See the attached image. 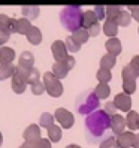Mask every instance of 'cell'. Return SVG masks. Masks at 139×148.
<instances>
[{
	"label": "cell",
	"mask_w": 139,
	"mask_h": 148,
	"mask_svg": "<svg viewBox=\"0 0 139 148\" xmlns=\"http://www.w3.org/2000/svg\"><path fill=\"white\" fill-rule=\"evenodd\" d=\"M75 108L81 115H87V117H88L90 114H93V112H96V109L99 108V97L96 96L94 90L82 91L76 97Z\"/></svg>",
	"instance_id": "obj_3"
},
{
	"label": "cell",
	"mask_w": 139,
	"mask_h": 148,
	"mask_svg": "<svg viewBox=\"0 0 139 148\" xmlns=\"http://www.w3.org/2000/svg\"><path fill=\"white\" fill-rule=\"evenodd\" d=\"M96 78L99 79V84H108V82L111 81L112 75H111V71H109V69L100 67L99 71H97V73H96Z\"/></svg>",
	"instance_id": "obj_27"
},
{
	"label": "cell",
	"mask_w": 139,
	"mask_h": 148,
	"mask_svg": "<svg viewBox=\"0 0 139 148\" xmlns=\"http://www.w3.org/2000/svg\"><path fill=\"white\" fill-rule=\"evenodd\" d=\"M30 69H24L21 66H16V71L12 76V90L16 94H21L25 91V87H27V75H29Z\"/></svg>",
	"instance_id": "obj_5"
},
{
	"label": "cell",
	"mask_w": 139,
	"mask_h": 148,
	"mask_svg": "<svg viewBox=\"0 0 139 148\" xmlns=\"http://www.w3.org/2000/svg\"><path fill=\"white\" fill-rule=\"evenodd\" d=\"M27 40L31 43V45H39V43L42 42V32L39 27H36V25H33V27L29 30L27 33Z\"/></svg>",
	"instance_id": "obj_18"
},
{
	"label": "cell",
	"mask_w": 139,
	"mask_h": 148,
	"mask_svg": "<svg viewBox=\"0 0 139 148\" xmlns=\"http://www.w3.org/2000/svg\"><path fill=\"white\" fill-rule=\"evenodd\" d=\"M23 15H24V18H27V20H34V18H38V15H39V8L38 6H23V9H21Z\"/></svg>",
	"instance_id": "obj_24"
},
{
	"label": "cell",
	"mask_w": 139,
	"mask_h": 148,
	"mask_svg": "<svg viewBox=\"0 0 139 148\" xmlns=\"http://www.w3.org/2000/svg\"><path fill=\"white\" fill-rule=\"evenodd\" d=\"M72 38L78 42V43H81V45H82V43H85L87 40H88V38H90V33H88V30H87V29H79V30H76V32H73L72 33Z\"/></svg>",
	"instance_id": "obj_26"
},
{
	"label": "cell",
	"mask_w": 139,
	"mask_h": 148,
	"mask_svg": "<svg viewBox=\"0 0 139 148\" xmlns=\"http://www.w3.org/2000/svg\"><path fill=\"white\" fill-rule=\"evenodd\" d=\"M18 148H34V144H31V142H24V144L20 145Z\"/></svg>",
	"instance_id": "obj_44"
},
{
	"label": "cell",
	"mask_w": 139,
	"mask_h": 148,
	"mask_svg": "<svg viewBox=\"0 0 139 148\" xmlns=\"http://www.w3.org/2000/svg\"><path fill=\"white\" fill-rule=\"evenodd\" d=\"M15 71H16V66H14V64H0V81L12 78Z\"/></svg>",
	"instance_id": "obj_22"
},
{
	"label": "cell",
	"mask_w": 139,
	"mask_h": 148,
	"mask_svg": "<svg viewBox=\"0 0 139 148\" xmlns=\"http://www.w3.org/2000/svg\"><path fill=\"white\" fill-rule=\"evenodd\" d=\"M129 11L132 12V16L139 23V6H129Z\"/></svg>",
	"instance_id": "obj_43"
},
{
	"label": "cell",
	"mask_w": 139,
	"mask_h": 148,
	"mask_svg": "<svg viewBox=\"0 0 139 148\" xmlns=\"http://www.w3.org/2000/svg\"><path fill=\"white\" fill-rule=\"evenodd\" d=\"M99 20H97V16L96 14H94V11H85L84 12V18H82V27L88 30L91 25L94 24H97Z\"/></svg>",
	"instance_id": "obj_21"
},
{
	"label": "cell",
	"mask_w": 139,
	"mask_h": 148,
	"mask_svg": "<svg viewBox=\"0 0 139 148\" xmlns=\"http://www.w3.org/2000/svg\"><path fill=\"white\" fill-rule=\"evenodd\" d=\"M103 33H105L106 36H109V39L115 38V34L118 33V24H117V21L106 20L105 24H103Z\"/></svg>",
	"instance_id": "obj_20"
},
{
	"label": "cell",
	"mask_w": 139,
	"mask_h": 148,
	"mask_svg": "<svg viewBox=\"0 0 139 148\" xmlns=\"http://www.w3.org/2000/svg\"><path fill=\"white\" fill-rule=\"evenodd\" d=\"M34 148H51V141L42 138L40 141H38L36 144H34Z\"/></svg>",
	"instance_id": "obj_40"
},
{
	"label": "cell",
	"mask_w": 139,
	"mask_h": 148,
	"mask_svg": "<svg viewBox=\"0 0 139 148\" xmlns=\"http://www.w3.org/2000/svg\"><path fill=\"white\" fill-rule=\"evenodd\" d=\"M114 105L117 106V109L120 111H126V112H130V106H132V99L130 96L126 94V93H120L114 97Z\"/></svg>",
	"instance_id": "obj_11"
},
{
	"label": "cell",
	"mask_w": 139,
	"mask_h": 148,
	"mask_svg": "<svg viewBox=\"0 0 139 148\" xmlns=\"http://www.w3.org/2000/svg\"><path fill=\"white\" fill-rule=\"evenodd\" d=\"M31 91H33V94L40 96V94H43V93H45L47 90H45V85H43V82L38 81L36 84H33V85H31Z\"/></svg>",
	"instance_id": "obj_37"
},
{
	"label": "cell",
	"mask_w": 139,
	"mask_h": 148,
	"mask_svg": "<svg viewBox=\"0 0 139 148\" xmlns=\"http://www.w3.org/2000/svg\"><path fill=\"white\" fill-rule=\"evenodd\" d=\"M48 139L51 142H58L62 139V127L53 126L51 129H48Z\"/></svg>",
	"instance_id": "obj_31"
},
{
	"label": "cell",
	"mask_w": 139,
	"mask_h": 148,
	"mask_svg": "<svg viewBox=\"0 0 139 148\" xmlns=\"http://www.w3.org/2000/svg\"><path fill=\"white\" fill-rule=\"evenodd\" d=\"M138 32H139V29H138Z\"/></svg>",
	"instance_id": "obj_48"
},
{
	"label": "cell",
	"mask_w": 139,
	"mask_h": 148,
	"mask_svg": "<svg viewBox=\"0 0 139 148\" xmlns=\"http://www.w3.org/2000/svg\"><path fill=\"white\" fill-rule=\"evenodd\" d=\"M82 18L84 12L79 6H66L60 12V23L69 32H76L82 29Z\"/></svg>",
	"instance_id": "obj_2"
},
{
	"label": "cell",
	"mask_w": 139,
	"mask_h": 148,
	"mask_svg": "<svg viewBox=\"0 0 139 148\" xmlns=\"http://www.w3.org/2000/svg\"><path fill=\"white\" fill-rule=\"evenodd\" d=\"M43 85H45V90L51 97H60L63 94V85L53 72L43 73Z\"/></svg>",
	"instance_id": "obj_4"
},
{
	"label": "cell",
	"mask_w": 139,
	"mask_h": 148,
	"mask_svg": "<svg viewBox=\"0 0 139 148\" xmlns=\"http://www.w3.org/2000/svg\"><path fill=\"white\" fill-rule=\"evenodd\" d=\"M75 66V58L73 56H69L66 60H63V62H55L53 64V72L58 79H63V78H66V75L69 73V71Z\"/></svg>",
	"instance_id": "obj_7"
},
{
	"label": "cell",
	"mask_w": 139,
	"mask_h": 148,
	"mask_svg": "<svg viewBox=\"0 0 139 148\" xmlns=\"http://www.w3.org/2000/svg\"><path fill=\"white\" fill-rule=\"evenodd\" d=\"M38 81H40L39 79V71L36 67H31L29 71V75H27V84L33 85V84H36Z\"/></svg>",
	"instance_id": "obj_35"
},
{
	"label": "cell",
	"mask_w": 139,
	"mask_h": 148,
	"mask_svg": "<svg viewBox=\"0 0 139 148\" xmlns=\"http://www.w3.org/2000/svg\"><path fill=\"white\" fill-rule=\"evenodd\" d=\"M15 60V51L9 47L0 48V64H12Z\"/></svg>",
	"instance_id": "obj_15"
},
{
	"label": "cell",
	"mask_w": 139,
	"mask_h": 148,
	"mask_svg": "<svg viewBox=\"0 0 139 148\" xmlns=\"http://www.w3.org/2000/svg\"><path fill=\"white\" fill-rule=\"evenodd\" d=\"M33 27L30 20L27 18H20V20H16V24H15V33H20V34H25L27 36V33L29 30Z\"/></svg>",
	"instance_id": "obj_19"
},
{
	"label": "cell",
	"mask_w": 139,
	"mask_h": 148,
	"mask_svg": "<svg viewBox=\"0 0 139 148\" xmlns=\"http://www.w3.org/2000/svg\"><path fill=\"white\" fill-rule=\"evenodd\" d=\"M130 21H132V14H130L129 11H124V9H121L118 16H117V24H118V27L121 25V27H126V25L130 24Z\"/></svg>",
	"instance_id": "obj_25"
},
{
	"label": "cell",
	"mask_w": 139,
	"mask_h": 148,
	"mask_svg": "<svg viewBox=\"0 0 139 148\" xmlns=\"http://www.w3.org/2000/svg\"><path fill=\"white\" fill-rule=\"evenodd\" d=\"M66 47H67V51H71V53H78L81 49V43H78L72 36H67L66 38Z\"/></svg>",
	"instance_id": "obj_33"
},
{
	"label": "cell",
	"mask_w": 139,
	"mask_h": 148,
	"mask_svg": "<svg viewBox=\"0 0 139 148\" xmlns=\"http://www.w3.org/2000/svg\"><path fill=\"white\" fill-rule=\"evenodd\" d=\"M135 136L132 132H124L117 136V142H118V147L120 148H130L133 147V142H135Z\"/></svg>",
	"instance_id": "obj_13"
},
{
	"label": "cell",
	"mask_w": 139,
	"mask_h": 148,
	"mask_svg": "<svg viewBox=\"0 0 139 148\" xmlns=\"http://www.w3.org/2000/svg\"><path fill=\"white\" fill-rule=\"evenodd\" d=\"M120 11H121V6H115V5L106 6V20L117 21V16H118Z\"/></svg>",
	"instance_id": "obj_32"
},
{
	"label": "cell",
	"mask_w": 139,
	"mask_h": 148,
	"mask_svg": "<svg viewBox=\"0 0 139 148\" xmlns=\"http://www.w3.org/2000/svg\"><path fill=\"white\" fill-rule=\"evenodd\" d=\"M88 33H90V36H97V34L100 33V24L97 23V24L91 25V27L88 29Z\"/></svg>",
	"instance_id": "obj_42"
},
{
	"label": "cell",
	"mask_w": 139,
	"mask_h": 148,
	"mask_svg": "<svg viewBox=\"0 0 139 148\" xmlns=\"http://www.w3.org/2000/svg\"><path fill=\"white\" fill-rule=\"evenodd\" d=\"M105 47H106L108 54L114 56V57H117V56L121 53V42H120L117 38H111V39H108L106 43H105Z\"/></svg>",
	"instance_id": "obj_16"
},
{
	"label": "cell",
	"mask_w": 139,
	"mask_h": 148,
	"mask_svg": "<svg viewBox=\"0 0 139 148\" xmlns=\"http://www.w3.org/2000/svg\"><path fill=\"white\" fill-rule=\"evenodd\" d=\"M54 118L60 123V126L64 127V129H71L73 126V121H75L73 115L64 108H58L54 114Z\"/></svg>",
	"instance_id": "obj_8"
},
{
	"label": "cell",
	"mask_w": 139,
	"mask_h": 148,
	"mask_svg": "<svg viewBox=\"0 0 139 148\" xmlns=\"http://www.w3.org/2000/svg\"><path fill=\"white\" fill-rule=\"evenodd\" d=\"M9 36H11V33H8V32H3V30H0V48H2L5 43L9 40Z\"/></svg>",
	"instance_id": "obj_41"
},
{
	"label": "cell",
	"mask_w": 139,
	"mask_h": 148,
	"mask_svg": "<svg viewBox=\"0 0 139 148\" xmlns=\"http://www.w3.org/2000/svg\"><path fill=\"white\" fill-rule=\"evenodd\" d=\"M126 126H127V123H126L124 117H121L118 114L111 117V129H112V133H114V135L118 136L121 133H124V127Z\"/></svg>",
	"instance_id": "obj_12"
},
{
	"label": "cell",
	"mask_w": 139,
	"mask_h": 148,
	"mask_svg": "<svg viewBox=\"0 0 139 148\" xmlns=\"http://www.w3.org/2000/svg\"><path fill=\"white\" fill-rule=\"evenodd\" d=\"M115 111H117V106L114 105V102H106L105 103V112L106 114H109L112 117V115H115Z\"/></svg>",
	"instance_id": "obj_39"
},
{
	"label": "cell",
	"mask_w": 139,
	"mask_h": 148,
	"mask_svg": "<svg viewBox=\"0 0 139 148\" xmlns=\"http://www.w3.org/2000/svg\"><path fill=\"white\" fill-rule=\"evenodd\" d=\"M66 148H81L79 145H76V144H71V145H67Z\"/></svg>",
	"instance_id": "obj_46"
},
{
	"label": "cell",
	"mask_w": 139,
	"mask_h": 148,
	"mask_svg": "<svg viewBox=\"0 0 139 148\" xmlns=\"http://www.w3.org/2000/svg\"><path fill=\"white\" fill-rule=\"evenodd\" d=\"M99 148H120L118 147V142H117V136H109L108 139H105Z\"/></svg>",
	"instance_id": "obj_34"
},
{
	"label": "cell",
	"mask_w": 139,
	"mask_h": 148,
	"mask_svg": "<svg viewBox=\"0 0 139 148\" xmlns=\"http://www.w3.org/2000/svg\"><path fill=\"white\" fill-rule=\"evenodd\" d=\"M133 148H139V133L135 136V142H133Z\"/></svg>",
	"instance_id": "obj_45"
},
{
	"label": "cell",
	"mask_w": 139,
	"mask_h": 148,
	"mask_svg": "<svg viewBox=\"0 0 139 148\" xmlns=\"http://www.w3.org/2000/svg\"><path fill=\"white\" fill-rule=\"evenodd\" d=\"M115 62H117V57L111 56V54H105V56L100 58V67L109 69V71H111V67H114Z\"/></svg>",
	"instance_id": "obj_30"
},
{
	"label": "cell",
	"mask_w": 139,
	"mask_h": 148,
	"mask_svg": "<svg viewBox=\"0 0 139 148\" xmlns=\"http://www.w3.org/2000/svg\"><path fill=\"white\" fill-rule=\"evenodd\" d=\"M126 123H127V127L130 130L139 129V114L136 111H130L127 114V117H126Z\"/></svg>",
	"instance_id": "obj_23"
},
{
	"label": "cell",
	"mask_w": 139,
	"mask_h": 148,
	"mask_svg": "<svg viewBox=\"0 0 139 148\" xmlns=\"http://www.w3.org/2000/svg\"><path fill=\"white\" fill-rule=\"evenodd\" d=\"M34 64V57L30 51H24L18 58V66L24 67V69H31Z\"/></svg>",
	"instance_id": "obj_17"
},
{
	"label": "cell",
	"mask_w": 139,
	"mask_h": 148,
	"mask_svg": "<svg viewBox=\"0 0 139 148\" xmlns=\"http://www.w3.org/2000/svg\"><path fill=\"white\" fill-rule=\"evenodd\" d=\"M121 78H123V90L126 94H132L136 91V76L132 72L130 66H124L123 71H121Z\"/></svg>",
	"instance_id": "obj_6"
},
{
	"label": "cell",
	"mask_w": 139,
	"mask_h": 148,
	"mask_svg": "<svg viewBox=\"0 0 139 148\" xmlns=\"http://www.w3.org/2000/svg\"><path fill=\"white\" fill-rule=\"evenodd\" d=\"M39 123H40V127H45L48 130V129H51L54 126V117L51 115L49 112H43V114L40 115Z\"/></svg>",
	"instance_id": "obj_29"
},
{
	"label": "cell",
	"mask_w": 139,
	"mask_h": 148,
	"mask_svg": "<svg viewBox=\"0 0 139 148\" xmlns=\"http://www.w3.org/2000/svg\"><path fill=\"white\" fill-rule=\"evenodd\" d=\"M51 51H53L55 62H63V60H66L69 57L66 42H63V40H54L53 45H51Z\"/></svg>",
	"instance_id": "obj_9"
},
{
	"label": "cell",
	"mask_w": 139,
	"mask_h": 148,
	"mask_svg": "<svg viewBox=\"0 0 139 148\" xmlns=\"http://www.w3.org/2000/svg\"><path fill=\"white\" fill-rule=\"evenodd\" d=\"M85 138L90 144H102L112 133L111 129V115L106 114L105 109H97L96 112L85 117Z\"/></svg>",
	"instance_id": "obj_1"
},
{
	"label": "cell",
	"mask_w": 139,
	"mask_h": 148,
	"mask_svg": "<svg viewBox=\"0 0 139 148\" xmlns=\"http://www.w3.org/2000/svg\"><path fill=\"white\" fill-rule=\"evenodd\" d=\"M94 14H96L97 20H103L106 16V6H102V5L94 6Z\"/></svg>",
	"instance_id": "obj_38"
},
{
	"label": "cell",
	"mask_w": 139,
	"mask_h": 148,
	"mask_svg": "<svg viewBox=\"0 0 139 148\" xmlns=\"http://www.w3.org/2000/svg\"><path fill=\"white\" fill-rule=\"evenodd\" d=\"M23 138H24V142L36 144L38 141H40V139H42V136H40V129H39L36 124H30L27 129L24 130Z\"/></svg>",
	"instance_id": "obj_10"
},
{
	"label": "cell",
	"mask_w": 139,
	"mask_h": 148,
	"mask_svg": "<svg viewBox=\"0 0 139 148\" xmlns=\"http://www.w3.org/2000/svg\"><path fill=\"white\" fill-rule=\"evenodd\" d=\"M94 93H96V96L100 99H106L109 93H111V88H109V85L108 84H97V87L94 88Z\"/></svg>",
	"instance_id": "obj_28"
},
{
	"label": "cell",
	"mask_w": 139,
	"mask_h": 148,
	"mask_svg": "<svg viewBox=\"0 0 139 148\" xmlns=\"http://www.w3.org/2000/svg\"><path fill=\"white\" fill-rule=\"evenodd\" d=\"M129 66H130V69H132V72L135 73V76H139V56H135L132 60H130Z\"/></svg>",
	"instance_id": "obj_36"
},
{
	"label": "cell",
	"mask_w": 139,
	"mask_h": 148,
	"mask_svg": "<svg viewBox=\"0 0 139 148\" xmlns=\"http://www.w3.org/2000/svg\"><path fill=\"white\" fill-rule=\"evenodd\" d=\"M15 24H16V20L9 18V16L5 15V14H0V30L8 32V33H14L15 32Z\"/></svg>",
	"instance_id": "obj_14"
},
{
	"label": "cell",
	"mask_w": 139,
	"mask_h": 148,
	"mask_svg": "<svg viewBox=\"0 0 139 148\" xmlns=\"http://www.w3.org/2000/svg\"><path fill=\"white\" fill-rule=\"evenodd\" d=\"M2 142H3V136H2V133H0V147H2Z\"/></svg>",
	"instance_id": "obj_47"
}]
</instances>
